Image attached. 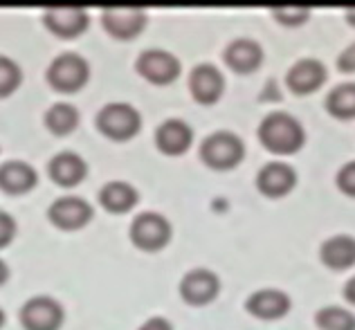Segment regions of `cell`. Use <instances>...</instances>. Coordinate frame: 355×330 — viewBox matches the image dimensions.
I'll return each mask as SVG.
<instances>
[{
	"label": "cell",
	"instance_id": "d4e9b609",
	"mask_svg": "<svg viewBox=\"0 0 355 330\" xmlns=\"http://www.w3.org/2000/svg\"><path fill=\"white\" fill-rule=\"evenodd\" d=\"M23 72L18 68V63L9 56L0 54V97L12 94L18 86H21Z\"/></svg>",
	"mask_w": 355,
	"mask_h": 330
},
{
	"label": "cell",
	"instance_id": "ac0fdd59",
	"mask_svg": "<svg viewBox=\"0 0 355 330\" xmlns=\"http://www.w3.org/2000/svg\"><path fill=\"white\" fill-rule=\"evenodd\" d=\"M88 173V164L74 150H61L50 159V177L61 186L79 184Z\"/></svg>",
	"mask_w": 355,
	"mask_h": 330
},
{
	"label": "cell",
	"instance_id": "7402d4cb",
	"mask_svg": "<svg viewBox=\"0 0 355 330\" xmlns=\"http://www.w3.org/2000/svg\"><path fill=\"white\" fill-rule=\"evenodd\" d=\"M79 124V110L72 103H54L45 112V126H48L54 135H68Z\"/></svg>",
	"mask_w": 355,
	"mask_h": 330
},
{
	"label": "cell",
	"instance_id": "f1b7e54d",
	"mask_svg": "<svg viewBox=\"0 0 355 330\" xmlns=\"http://www.w3.org/2000/svg\"><path fill=\"white\" fill-rule=\"evenodd\" d=\"M338 68L342 72H355V43H351L347 50L340 54L338 59Z\"/></svg>",
	"mask_w": 355,
	"mask_h": 330
},
{
	"label": "cell",
	"instance_id": "83f0119b",
	"mask_svg": "<svg viewBox=\"0 0 355 330\" xmlns=\"http://www.w3.org/2000/svg\"><path fill=\"white\" fill-rule=\"evenodd\" d=\"M16 236V220L7 211H0V248H7Z\"/></svg>",
	"mask_w": 355,
	"mask_h": 330
},
{
	"label": "cell",
	"instance_id": "ba28073f",
	"mask_svg": "<svg viewBox=\"0 0 355 330\" xmlns=\"http://www.w3.org/2000/svg\"><path fill=\"white\" fill-rule=\"evenodd\" d=\"M135 68L146 81L164 86V83H171L178 79V74H180V61L166 50H144L137 56Z\"/></svg>",
	"mask_w": 355,
	"mask_h": 330
},
{
	"label": "cell",
	"instance_id": "4fadbf2b",
	"mask_svg": "<svg viewBox=\"0 0 355 330\" xmlns=\"http://www.w3.org/2000/svg\"><path fill=\"white\" fill-rule=\"evenodd\" d=\"M295 182H297L295 168L286 162H268L257 175L259 191L270 198H279V196H286L288 191H293Z\"/></svg>",
	"mask_w": 355,
	"mask_h": 330
},
{
	"label": "cell",
	"instance_id": "6da1fadb",
	"mask_svg": "<svg viewBox=\"0 0 355 330\" xmlns=\"http://www.w3.org/2000/svg\"><path fill=\"white\" fill-rule=\"evenodd\" d=\"M304 128L288 112H270L259 126V139L268 150L279 155H291L304 146Z\"/></svg>",
	"mask_w": 355,
	"mask_h": 330
},
{
	"label": "cell",
	"instance_id": "5bb4252c",
	"mask_svg": "<svg viewBox=\"0 0 355 330\" xmlns=\"http://www.w3.org/2000/svg\"><path fill=\"white\" fill-rule=\"evenodd\" d=\"M245 308L259 319H279L291 310V297L277 288H263L252 292L245 301Z\"/></svg>",
	"mask_w": 355,
	"mask_h": 330
},
{
	"label": "cell",
	"instance_id": "44dd1931",
	"mask_svg": "<svg viewBox=\"0 0 355 330\" xmlns=\"http://www.w3.org/2000/svg\"><path fill=\"white\" fill-rule=\"evenodd\" d=\"M137 200H139L137 189L128 182H121V180H110L101 186V191H99L101 207L108 211H113V214L130 211L137 205Z\"/></svg>",
	"mask_w": 355,
	"mask_h": 330
},
{
	"label": "cell",
	"instance_id": "d6986e66",
	"mask_svg": "<svg viewBox=\"0 0 355 330\" xmlns=\"http://www.w3.org/2000/svg\"><path fill=\"white\" fill-rule=\"evenodd\" d=\"M320 257L324 261V266H329L333 270H347L355 266V238L349 234H335L331 238H326Z\"/></svg>",
	"mask_w": 355,
	"mask_h": 330
},
{
	"label": "cell",
	"instance_id": "8fae6325",
	"mask_svg": "<svg viewBox=\"0 0 355 330\" xmlns=\"http://www.w3.org/2000/svg\"><path fill=\"white\" fill-rule=\"evenodd\" d=\"M43 21L52 34L63 36V39H74V36H79L88 27V12L81 7H70V5L48 7Z\"/></svg>",
	"mask_w": 355,
	"mask_h": 330
},
{
	"label": "cell",
	"instance_id": "f546056e",
	"mask_svg": "<svg viewBox=\"0 0 355 330\" xmlns=\"http://www.w3.org/2000/svg\"><path fill=\"white\" fill-rule=\"evenodd\" d=\"M137 330H173V328L169 324V319H164V317H151V319H146V322L139 326Z\"/></svg>",
	"mask_w": 355,
	"mask_h": 330
},
{
	"label": "cell",
	"instance_id": "4316f807",
	"mask_svg": "<svg viewBox=\"0 0 355 330\" xmlns=\"http://www.w3.org/2000/svg\"><path fill=\"white\" fill-rule=\"evenodd\" d=\"M338 186H340V191H344L347 196H355V159L353 162H347L340 168Z\"/></svg>",
	"mask_w": 355,
	"mask_h": 330
},
{
	"label": "cell",
	"instance_id": "30bf717a",
	"mask_svg": "<svg viewBox=\"0 0 355 330\" xmlns=\"http://www.w3.org/2000/svg\"><path fill=\"white\" fill-rule=\"evenodd\" d=\"M220 290V281L207 268H193L189 270L180 281V295L187 304L193 306H202L209 304V301L218 295Z\"/></svg>",
	"mask_w": 355,
	"mask_h": 330
},
{
	"label": "cell",
	"instance_id": "1f68e13d",
	"mask_svg": "<svg viewBox=\"0 0 355 330\" xmlns=\"http://www.w3.org/2000/svg\"><path fill=\"white\" fill-rule=\"evenodd\" d=\"M7 277H9V268H7V263L0 259V286L7 281Z\"/></svg>",
	"mask_w": 355,
	"mask_h": 330
},
{
	"label": "cell",
	"instance_id": "e0dca14e",
	"mask_svg": "<svg viewBox=\"0 0 355 330\" xmlns=\"http://www.w3.org/2000/svg\"><path fill=\"white\" fill-rule=\"evenodd\" d=\"M39 175H36L34 166L23 162V159H9V162L0 164V189L12 196H21L32 191Z\"/></svg>",
	"mask_w": 355,
	"mask_h": 330
},
{
	"label": "cell",
	"instance_id": "603a6c76",
	"mask_svg": "<svg viewBox=\"0 0 355 330\" xmlns=\"http://www.w3.org/2000/svg\"><path fill=\"white\" fill-rule=\"evenodd\" d=\"M326 108L331 115L340 119H351L355 117V83H340L338 88H333L326 97Z\"/></svg>",
	"mask_w": 355,
	"mask_h": 330
},
{
	"label": "cell",
	"instance_id": "4dcf8cb0",
	"mask_svg": "<svg viewBox=\"0 0 355 330\" xmlns=\"http://www.w3.org/2000/svg\"><path fill=\"white\" fill-rule=\"evenodd\" d=\"M344 297H347L351 304H355V277L347 281V286H344Z\"/></svg>",
	"mask_w": 355,
	"mask_h": 330
},
{
	"label": "cell",
	"instance_id": "9c48e42d",
	"mask_svg": "<svg viewBox=\"0 0 355 330\" xmlns=\"http://www.w3.org/2000/svg\"><path fill=\"white\" fill-rule=\"evenodd\" d=\"M101 21L108 34L115 39H133L146 25V9L124 5V7H106L101 12Z\"/></svg>",
	"mask_w": 355,
	"mask_h": 330
},
{
	"label": "cell",
	"instance_id": "484cf974",
	"mask_svg": "<svg viewBox=\"0 0 355 330\" xmlns=\"http://www.w3.org/2000/svg\"><path fill=\"white\" fill-rule=\"evenodd\" d=\"M272 14H275L277 21H282L286 25H299V23H304L306 18H308L311 9H308V7H297V5H293V7H275Z\"/></svg>",
	"mask_w": 355,
	"mask_h": 330
},
{
	"label": "cell",
	"instance_id": "5b68a950",
	"mask_svg": "<svg viewBox=\"0 0 355 330\" xmlns=\"http://www.w3.org/2000/svg\"><path fill=\"white\" fill-rule=\"evenodd\" d=\"M130 241H133L135 248L146 250V252H155L162 250L171 238V223L164 218L162 214L155 211H144L137 214L133 223H130Z\"/></svg>",
	"mask_w": 355,
	"mask_h": 330
},
{
	"label": "cell",
	"instance_id": "9a60e30c",
	"mask_svg": "<svg viewBox=\"0 0 355 330\" xmlns=\"http://www.w3.org/2000/svg\"><path fill=\"white\" fill-rule=\"evenodd\" d=\"M193 130L182 119H166L155 130V144L166 155H180L191 146Z\"/></svg>",
	"mask_w": 355,
	"mask_h": 330
},
{
	"label": "cell",
	"instance_id": "cb8c5ba5",
	"mask_svg": "<svg viewBox=\"0 0 355 330\" xmlns=\"http://www.w3.org/2000/svg\"><path fill=\"white\" fill-rule=\"evenodd\" d=\"M322 330H355V315L342 306H326L315 317Z\"/></svg>",
	"mask_w": 355,
	"mask_h": 330
},
{
	"label": "cell",
	"instance_id": "ffe728a7",
	"mask_svg": "<svg viewBox=\"0 0 355 330\" xmlns=\"http://www.w3.org/2000/svg\"><path fill=\"white\" fill-rule=\"evenodd\" d=\"M261 61H263V50L252 39H236V41H232L225 50V63L236 72L257 70Z\"/></svg>",
	"mask_w": 355,
	"mask_h": 330
},
{
	"label": "cell",
	"instance_id": "836d02e7",
	"mask_svg": "<svg viewBox=\"0 0 355 330\" xmlns=\"http://www.w3.org/2000/svg\"><path fill=\"white\" fill-rule=\"evenodd\" d=\"M3 324H5V313H3V308H0V328H3Z\"/></svg>",
	"mask_w": 355,
	"mask_h": 330
},
{
	"label": "cell",
	"instance_id": "277c9868",
	"mask_svg": "<svg viewBox=\"0 0 355 330\" xmlns=\"http://www.w3.org/2000/svg\"><path fill=\"white\" fill-rule=\"evenodd\" d=\"M139 126H142V117H139V112L130 103L115 101L97 112V128L110 139H130L133 135H137Z\"/></svg>",
	"mask_w": 355,
	"mask_h": 330
},
{
	"label": "cell",
	"instance_id": "d6a6232c",
	"mask_svg": "<svg viewBox=\"0 0 355 330\" xmlns=\"http://www.w3.org/2000/svg\"><path fill=\"white\" fill-rule=\"evenodd\" d=\"M347 18H349V23L355 25V7H349V9H347Z\"/></svg>",
	"mask_w": 355,
	"mask_h": 330
},
{
	"label": "cell",
	"instance_id": "2e32d148",
	"mask_svg": "<svg viewBox=\"0 0 355 330\" xmlns=\"http://www.w3.org/2000/svg\"><path fill=\"white\" fill-rule=\"evenodd\" d=\"M326 81V68L322 61L317 59H302L297 61L291 70H288L286 83L288 88L297 94H308L322 86Z\"/></svg>",
	"mask_w": 355,
	"mask_h": 330
},
{
	"label": "cell",
	"instance_id": "7c38bea8",
	"mask_svg": "<svg viewBox=\"0 0 355 330\" xmlns=\"http://www.w3.org/2000/svg\"><path fill=\"white\" fill-rule=\"evenodd\" d=\"M225 88V79H223L220 70L211 63H200L196 65L189 74V90L193 94V99L198 103H216Z\"/></svg>",
	"mask_w": 355,
	"mask_h": 330
},
{
	"label": "cell",
	"instance_id": "8992f818",
	"mask_svg": "<svg viewBox=\"0 0 355 330\" xmlns=\"http://www.w3.org/2000/svg\"><path fill=\"white\" fill-rule=\"evenodd\" d=\"M21 324L25 330H59L63 324V308L48 295L32 297L21 308Z\"/></svg>",
	"mask_w": 355,
	"mask_h": 330
},
{
	"label": "cell",
	"instance_id": "7a4b0ae2",
	"mask_svg": "<svg viewBox=\"0 0 355 330\" xmlns=\"http://www.w3.org/2000/svg\"><path fill=\"white\" fill-rule=\"evenodd\" d=\"M90 79V65L81 54L63 52L50 63L48 68V81L54 90L61 92H77L88 83Z\"/></svg>",
	"mask_w": 355,
	"mask_h": 330
},
{
	"label": "cell",
	"instance_id": "3957f363",
	"mask_svg": "<svg viewBox=\"0 0 355 330\" xmlns=\"http://www.w3.org/2000/svg\"><path fill=\"white\" fill-rule=\"evenodd\" d=\"M243 155H245V146L239 135L230 133V130H216L209 137H205L200 144V157L202 162L211 168H232L236 166Z\"/></svg>",
	"mask_w": 355,
	"mask_h": 330
},
{
	"label": "cell",
	"instance_id": "52a82bcc",
	"mask_svg": "<svg viewBox=\"0 0 355 330\" xmlns=\"http://www.w3.org/2000/svg\"><path fill=\"white\" fill-rule=\"evenodd\" d=\"M92 207L88 200H83L79 196H63V198H57L50 209H48V216L50 220L57 225L59 229H65V232H72V229H81L86 227L92 218Z\"/></svg>",
	"mask_w": 355,
	"mask_h": 330
}]
</instances>
